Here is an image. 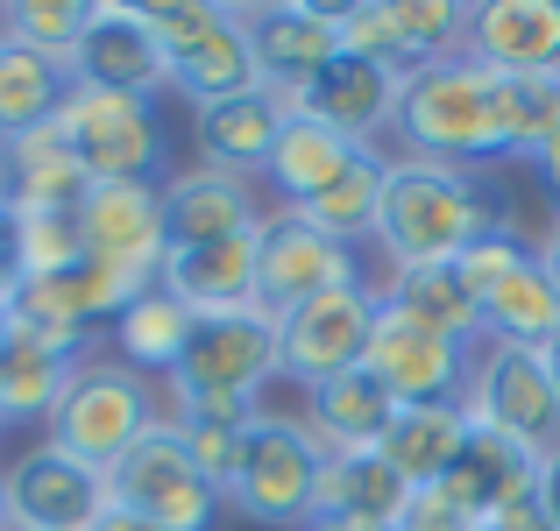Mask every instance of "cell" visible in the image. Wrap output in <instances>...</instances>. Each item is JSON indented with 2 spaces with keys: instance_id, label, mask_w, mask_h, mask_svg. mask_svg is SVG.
Returning a JSON list of instances; mask_svg holds the SVG:
<instances>
[{
  "instance_id": "51",
  "label": "cell",
  "mask_w": 560,
  "mask_h": 531,
  "mask_svg": "<svg viewBox=\"0 0 560 531\" xmlns=\"http://www.w3.org/2000/svg\"><path fill=\"white\" fill-rule=\"evenodd\" d=\"M476 531H490V524H476Z\"/></svg>"
},
{
  "instance_id": "10",
  "label": "cell",
  "mask_w": 560,
  "mask_h": 531,
  "mask_svg": "<svg viewBox=\"0 0 560 531\" xmlns=\"http://www.w3.org/2000/svg\"><path fill=\"white\" fill-rule=\"evenodd\" d=\"M348 284H370L355 248L319 234L291 205H270V220L256 227V305L262 312H291V305H313Z\"/></svg>"
},
{
  "instance_id": "14",
  "label": "cell",
  "mask_w": 560,
  "mask_h": 531,
  "mask_svg": "<svg viewBox=\"0 0 560 531\" xmlns=\"http://www.w3.org/2000/svg\"><path fill=\"white\" fill-rule=\"evenodd\" d=\"M8 518L14 531H93L107 518V475L43 439L8 461Z\"/></svg>"
},
{
  "instance_id": "28",
  "label": "cell",
  "mask_w": 560,
  "mask_h": 531,
  "mask_svg": "<svg viewBox=\"0 0 560 531\" xmlns=\"http://www.w3.org/2000/svg\"><path fill=\"white\" fill-rule=\"evenodd\" d=\"M262 71H256V50H248V28H242V8H228L206 36H191L185 50H171V93H185L191 107H213V99H234V93H256Z\"/></svg>"
},
{
  "instance_id": "22",
  "label": "cell",
  "mask_w": 560,
  "mask_h": 531,
  "mask_svg": "<svg viewBox=\"0 0 560 531\" xmlns=\"http://www.w3.org/2000/svg\"><path fill=\"white\" fill-rule=\"evenodd\" d=\"M156 291H171L191 319L256 305V234H242V241H206V248H171Z\"/></svg>"
},
{
  "instance_id": "8",
  "label": "cell",
  "mask_w": 560,
  "mask_h": 531,
  "mask_svg": "<svg viewBox=\"0 0 560 531\" xmlns=\"http://www.w3.org/2000/svg\"><path fill=\"white\" fill-rule=\"evenodd\" d=\"M462 411L482 425V433H504V439H518V447H533V453L560 447V390H553L547 347L482 341L476 368H468V390H462Z\"/></svg>"
},
{
  "instance_id": "39",
  "label": "cell",
  "mask_w": 560,
  "mask_h": 531,
  "mask_svg": "<svg viewBox=\"0 0 560 531\" xmlns=\"http://www.w3.org/2000/svg\"><path fill=\"white\" fill-rule=\"evenodd\" d=\"M22 205L0 191V312H8V298L22 291Z\"/></svg>"
},
{
  "instance_id": "12",
  "label": "cell",
  "mask_w": 560,
  "mask_h": 531,
  "mask_svg": "<svg viewBox=\"0 0 560 531\" xmlns=\"http://www.w3.org/2000/svg\"><path fill=\"white\" fill-rule=\"evenodd\" d=\"M71 85L93 93H136V99H164L171 93V50L156 43L150 14L121 8V0H85V28L65 57Z\"/></svg>"
},
{
  "instance_id": "47",
  "label": "cell",
  "mask_w": 560,
  "mask_h": 531,
  "mask_svg": "<svg viewBox=\"0 0 560 531\" xmlns=\"http://www.w3.org/2000/svg\"><path fill=\"white\" fill-rule=\"evenodd\" d=\"M0 531H14V518H8V468H0Z\"/></svg>"
},
{
  "instance_id": "50",
  "label": "cell",
  "mask_w": 560,
  "mask_h": 531,
  "mask_svg": "<svg viewBox=\"0 0 560 531\" xmlns=\"http://www.w3.org/2000/svg\"><path fill=\"white\" fill-rule=\"evenodd\" d=\"M0 347H8V312H0Z\"/></svg>"
},
{
  "instance_id": "36",
  "label": "cell",
  "mask_w": 560,
  "mask_h": 531,
  "mask_svg": "<svg viewBox=\"0 0 560 531\" xmlns=\"http://www.w3.org/2000/svg\"><path fill=\"white\" fill-rule=\"evenodd\" d=\"M341 43H348V57H370V64L383 71H397V79H411V50H405V36H397V14H390V0H362V8H341Z\"/></svg>"
},
{
  "instance_id": "19",
  "label": "cell",
  "mask_w": 560,
  "mask_h": 531,
  "mask_svg": "<svg viewBox=\"0 0 560 531\" xmlns=\"http://www.w3.org/2000/svg\"><path fill=\"white\" fill-rule=\"evenodd\" d=\"M397 99H405V79H397V71L341 50L291 107L313 114V121H327V128H341V135H355V142H376L383 128H397Z\"/></svg>"
},
{
  "instance_id": "24",
  "label": "cell",
  "mask_w": 560,
  "mask_h": 531,
  "mask_svg": "<svg viewBox=\"0 0 560 531\" xmlns=\"http://www.w3.org/2000/svg\"><path fill=\"white\" fill-rule=\"evenodd\" d=\"M305 425L319 433V447L327 453H362V447H383V433H390L397 418V397L376 382V368H348V376L319 382V390H305Z\"/></svg>"
},
{
  "instance_id": "33",
  "label": "cell",
  "mask_w": 560,
  "mask_h": 531,
  "mask_svg": "<svg viewBox=\"0 0 560 531\" xmlns=\"http://www.w3.org/2000/svg\"><path fill=\"white\" fill-rule=\"evenodd\" d=\"M383 170H390V156L362 150L355 164H348L313 205H305V220H313L319 234H334V241H348V248L370 241V234H376V205H383Z\"/></svg>"
},
{
  "instance_id": "20",
  "label": "cell",
  "mask_w": 560,
  "mask_h": 531,
  "mask_svg": "<svg viewBox=\"0 0 560 531\" xmlns=\"http://www.w3.org/2000/svg\"><path fill=\"white\" fill-rule=\"evenodd\" d=\"M462 57L490 71H560V0H482V8H468Z\"/></svg>"
},
{
  "instance_id": "35",
  "label": "cell",
  "mask_w": 560,
  "mask_h": 531,
  "mask_svg": "<svg viewBox=\"0 0 560 531\" xmlns=\"http://www.w3.org/2000/svg\"><path fill=\"white\" fill-rule=\"evenodd\" d=\"M79 28H85V8H79V0H22V8H8V14H0V36H8V43H22V50L57 57V64L71 57Z\"/></svg>"
},
{
  "instance_id": "11",
  "label": "cell",
  "mask_w": 560,
  "mask_h": 531,
  "mask_svg": "<svg viewBox=\"0 0 560 531\" xmlns=\"http://www.w3.org/2000/svg\"><path fill=\"white\" fill-rule=\"evenodd\" d=\"M376 305H383L376 284H348L313 305L277 312V368H284V382L319 390V382L362 368L370 362V333H376Z\"/></svg>"
},
{
  "instance_id": "15",
  "label": "cell",
  "mask_w": 560,
  "mask_h": 531,
  "mask_svg": "<svg viewBox=\"0 0 560 531\" xmlns=\"http://www.w3.org/2000/svg\"><path fill=\"white\" fill-rule=\"evenodd\" d=\"M370 368L397 404H462L476 347L447 341V333L419 327V319L376 305V333H370Z\"/></svg>"
},
{
  "instance_id": "6",
  "label": "cell",
  "mask_w": 560,
  "mask_h": 531,
  "mask_svg": "<svg viewBox=\"0 0 560 531\" xmlns=\"http://www.w3.org/2000/svg\"><path fill=\"white\" fill-rule=\"evenodd\" d=\"M57 135H65L71 164L85 170V185H171L164 99L71 85L65 114H57Z\"/></svg>"
},
{
  "instance_id": "34",
  "label": "cell",
  "mask_w": 560,
  "mask_h": 531,
  "mask_svg": "<svg viewBox=\"0 0 560 531\" xmlns=\"http://www.w3.org/2000/svg\"><path fill=\"white\" fill-rule=\"evenodd\" d=\"M397 14V36H405L411 64H447V57H462L468 43V8H454V0H390Z\"/></svg>"
},
{
  "instance_id": "30",
  "label": "cell",
  "mask_w": 560,
  "mask_h": 531,
  "mask_svg": "<svg viewBox=\"0 0 560 531\" xmlns=\"http://www.w3.org/2000/svg\"><path fill=\"white\" fill-rule=\"evenodd\" d=\"M85 191H93V185H85V170L71 164L57 121L28 128V135L8 142V199L22 205V213H79Z\"/></svg>"
},
{
  "instance_id": "31",
  "label": "cell",
  "mask_w": 560,
  "mask_h": 531,
  "mask_svg": "<svg viewBox=\"0 0 560 531\" xmlns=\"http://www.w3.org/2000/svg\"><path fill=\"white\" fill-rule=\"evenodd\" d=\"M185 341H191V312H185L178 298H171V291H156V284H150V291H142V298L107 327V341H100V347H107L114 362H128V368H142V376L164 382L171 368H178Z\"/></svg>"
},
{
  "instance_id": "7",
  "label": "cell",
  "mask_w": 560,
  "mask_h": 531,
  "mask_svg": "<svg viewBox=\"0 0 560 531\" xmlns=\"http://www.w3.org/2000/svg\"><path fill=\"white\" fill-rule=\"evenodd\" d=\"M107 504L128 510V518H150L156 531H213L228 518L220 482L185 453V439H178L171 418L107 468Z\"/></svg>"
},
{
  "instance_id": "13",
  "label": "cell",
  "mask_w": 560,
  "mask_h": 531,
  "mask_svg": "<svg viewBox=\"0 0 560 531\" xmlns=\"http://www.w3.org/2000/svg\"><path fill=\"white\" fill-rule=\"evenodd\" d=\"M79 241L93 262L136 276V284H156L171 256V227H164V185H93L79 199Z\"/></svg>"
},
{
  "instance_id": "46",
  "label": "cell",
  "mask_w": 560,
  "mask_h": 531,
  "mask_svg": "<svg viewBox=\"0 0 560 531\" xmlns=\"http://www.w3.org/2000/svg\"><path fill=\"white\" fill-rule=\"evenodd\" d=\"M305 531H376V524H348V518H313Z\"/></svg>"
},
{
  "instance_id": "1",
  "label": "cell",
  "mask_w": 560,
  "mask_h": 531,
  "mask_svg": "<svg viewBox=\"0 0 560 531\" xmlns=\"http://www.w3.org/2000/svg\"><path fill=\"white\" fill-rule=\"evenodd\" d=\"M511 234V199L490 170L433 164V156H390L383 170V205L376 234L390 270H419V262H462L476 241Z\"/></svg>"
},
{
  "instance_id": "21",
  "label": "cell",
  "mask_w": 560,
  "mask_h": 531,
  "mask_svg": "<svg viewBox=\"0 0 560 531\" xmlns=\"http://www.w3.org/2000/svg\"><path fill=\"white\" fill-rule=\"evenodd\" d=\"M533 489H539V453L518 447V439H504V433H482V425L468 433L462 461H454L447 482H440V496H447L468 524H490L497 510H511Z\"/></svg>"
},
{
  "instance_id": "26",
  "label": "cell",
  "mask_w": 560,
  "mask_h": 531,
  "mask_svg": "<svg viewBox=\"0 0 560 531\" xmlns=\"http://www.w3.org/2000/svg\"><path fill=\"white\" fill-rule=\"evenodd\" d=\"M79 362H85L79 347H57V341H36V333L8 327V347H0V433L8 425H50V411L65 404V382L79 376Z\"/></svg>"
},
{
  "instance_id": "2",
  "label": "cell",
  "mask_w": 560,
  "mask_h": 531,
  "mask_svg": "<svg viewBox=\"0 0 560 531\" xmlns=\"http://www.w3.org/2000/svg\"><path fill=\"white\" fill-rule=\"evenodd\" d=\"M270 382H284V368H277V312L242 305V312L191 319L178 368L164 376V404L171 418H256Z\"/></svg>"
},
{
  "instance_id": "41",
  "label": "cell",
  "mask_w": 560,
  "mask_h": 531,
  "mask_svg": "<svg viewBox=\"0 0 560 531\" xmlns=\"http://www.w3.org/2000/svg\"><path fill=\"white\" fill-rule=\"evenodd\" d=\"M490 531H560V524L547 518V504H539V489H533V496H518L511 510H497Z\"/></svg>"
},
{
  "instance_id": "42",
  "label": "cell",
  "mask_w": 560,
  "mask_h": 531,
  "mask_svg": "<svg viewBox=\"0 0 560 531\" xmlns=\"http://www.w3.org/2000/svg\"><path fill=\"white\" fill-rule=\"evenodd\" d=\"M539 504H547V518L560 524V447L539 453Z\"/></svg>"
},
{
  "instance_id": "18",
  "label": "cell",
  "mask_w": 560,
  "mask_h": 531,
  "mask_svg": "<svg viewBox=\"0 0 560 531\" xmlns=\"http://www.w3.org/2000/svg\"><path fill=\"white\" fill-rule=\"evenodd\" d=\"M270 220V205L256 199L248 177H228V170H206L191 164L164 185V227H171V248H206V241H242Z\"/></svg>"
},
{
  "instance_id": "4",
  "label": "cell",
  "mask_w": 560,
  "mask_h": 531,
  "mask_svg": "<svg viewBox=\"0 0 560 531\" xmlns=\"http://www.w3.org/2000/svg\"><path fill=\"white\" fill-rule=\"evenodd\" d=\"M164 418H171L164 382L142 376V368H128V362H114V354L100 347V354H85L79 376L65 382V404L50 411L43 433H50V447L79 453L85 468L107 475V468L121 461L128 447H142Z\"/></svg>"
},
{
  "instance_id": "40",
  "label": "cell",
  "mask_w": 560,
  "mask_h": 531,
  "mask_svg": "<svg viewBox=\"0 0 560 531\" xmlns=\"http://www.w3.org/2000/svg\"><path fill=\"white\" fill-rule=\"evenodd\" d=\"M390 531H476V524H468V518H462V510H454L440 489H411L405 518H397Z\"/></svg>"
},
{
  "instance_id": "3",
  "label": "cell",
  "mask_w": 560,
  "mask_h": 531,
  "mask_svg": "<svg viewBox=\"0 0 560 531\" xmlns=\"http://www.w3.org/2000/svg\"><path fill=\"white\" fill-rule=\"evenodd\" d=\"M397 135H405V156H433V164H462V170L511 164L504 128H497V71L476 64V57L411 71L405 99H397Z\"/></svg>"
},
{
  "instance_id": "16",
  "label": "cell",
  "mask_w": 560,
  "mask_h": 531,
  "mask_svg": "<svg viewBox=\"0 0 560 531\" xmlns=\"http://www.w3.org/2000/svg\"><path fill=\"white\" fill-rule=\"evenodd\" d=\"M248 50H256L262 85H277L284 99H299L334 57L341 43V8H319V0H270V8H242Z\"/></svg>"
},
{
  "instance_id": "25",
  "label": "cell",
  "mask_w": 560,
  "mask_h": 531,
  "mask_svg": "<svg viewBox=\"0 0 560 531\" xmlns=\"http://www.w3.org/2000/svg\"><path fill=\"white\" fill-rule=\"evenodd\" d=\"M468 433H476V418L462 404H397V418H390L376 453L405 475V489H440L447 468L462 461Z\"/></svg>"
},
{
  "instance_id": "29",
  "label": "cell",
  "mask_w": 560,
  "mask_h": 531,
  "mask_svg": "<svg viewBox=\"0 0 560 531\" xmlns=\"http://www.w3.org/2000/svg\"><path fill=\"white\" fill-rule=\"evenodd\" d=\"M405 504H411L405 475H397V468L383 461L376 447H362V453H327V468H319V504H313V518H348V524L390 531L397 518H405Z\"/></svg>"
},
{
  "instance_id": "23",
  "label": "cell",
  "mask_w": 560,
  "mask_h": 531,
  "mask_svg": "<svg viewBox=\"0 0 560 531\" xmlns=\"http://www.w3.org/2000/svg\"><path fill=\"white\" fill-rule=\"evenodd\" d=\"M362 150H376V142H355V135H341V128H327V121H313V114H299L291 107V121H284V135H277V150H270V191H277V205H291V213H305V205L319 199V191L334 185L348 164H355Z\"/></svg>"
},
{
  "instance_id": "37",
  "label": "cell",
  "mask_w": 560,
  "mask_h": 531,
  "mask_svg": "<svg viewBox=\"0 0 560 531\" xmlns=\"http://www.w3.org/2000/svg\"><path fill=\"white\" fill-rule=\"evenodd\" d=\"M71 262H85L79 220L71 213H22V270L28 276H65Z\"/></svg>"
},
{
  "instance_id": "17",
  "label": "cell",
  "mask_w": 560,
  "mask_h": 531,
  "mask_svg": "<svg viewBox=\"0 0 560 531\" xmlns=\"http://www.w3.org/2000/svg\"><path fill=\"white\" fill-rule=\"evenodd\" d=\"M291 121V99L277 85H256V93H234L213 99V107H191V142H199V164L206 170H228V177H262L270 170V150Z\"/></svg>"
},
{
  "instance_id": "9",
  "label": "cell",
  "mask_w": 560,
  "mask_h": 531,
  "mask_svg": "<svg viewBox=\"0 0 560 531\" xmlns=\"http://www.w3.org/2000/svg\"><path fill=\"white\" fill-rule=\"evenodd\" d=\"M462 276L482 305V341H511V347H547L560 333V284L547 276L539 248H525L518 234L476 241L462 256Z\"/></svg>"
},
{
  "instance_id": "44",
  "label": "cell",
  "mask_w": 560,
  "mask_h": 531,
  "mask_svg": "<svg viewBox=\"0 0 560 531\" xmlns=\"http://www.w3.org/2000/svg\"><path fill=\"white\" fill-rule=\"evenodd\" d=\"M93 531H156V524H150V518H128V510H114V504H107V518H100Z\"/></svg>"
},
{
  "instance_id": "49",
  "label": "cell",
  "mask_w": 560,
  "mask_h": 531,
  "mask_svg": "<svg viewBox=\"0 0 560 531\" xmlns=\"http://www.w3.org/2000/svg\"><path fill=\"white\" fill-rule=\"evenodd\" d=\"M0 191H8V142H0Z\"/></svg>"
},
{
  "instance_id": "27",
  "label": "cell",
  "mask_w": 560,
  "mask_h": 531,
  "mask_svg": "<svg viewBox=\"0 0 560 531\" xmlns=\"http://www.w3.org/2000/svg\"><path fill=\"white\" fill-rule=\"evenodd\" d=\"M376 298L390 305V312L419 319V327L447 333V341L482 347V305H476V291H468L462 262H419V270H383Z\"/></svg>"
},
{
  "instance_id": "32",
  "label": "cell",
  "mask_w": 560,
  "mask_h": 531,
  "mask_svg": "<svg viewBox=\"0 0 560 531\" xmlns=\"http://www.w3.org/2000/svg\"><path fill=\"white\" fill-rule=\"evenodd\" d=\"M71 99V71L43 50H22V43L0 36V142L28 135V128H50Z\"/></svg>"
},
{
  "instance_id": "45",
  "label": "cell",
  "mask_w": 560,
  "mask_h": 531,
  "mask_svg": "<svg viewBox=\"0 0 560 531\" xmlns=\"http://www.w3.org/2000/svg\"><path fill=\"white\" fill-rule=\"evenodd\" d=\"M539 262H547V276H553V284H560V213H553L547 241H539Z\"/></svg>"
},
{
  "instance_id": "38",
  "label": "cell",
  "mask_w": 560,
  "mask_h": 531,
  "mask_svg": "<svg viewBox=\"0 0 560 531\" xmlns=\"http://www.w3.org/2000/svg\"><path fill=\"white\" fill-rule=\"evenodd\" d=\"M178 425V439H185V453L206 468V475L228 489V475H234V461H242V433H248V418H171Z\"/></svg>"
},
{
  "instance_id": "5",
  "label": "cell",
  "mask_w": 560,
  "mask_h": 531,
  "mask_svg": "<svg viewBox=\"0 0 560 531\" xmlns=\"http://www.w3.org/2000/svg\"><path fill=\"white\" fill-rule=\"evenodd\" d=\"M319 468H327V447L305 418H284V411H256L242 433V461L228 475V510L262 531H305L319 504Z\"/></svg>"
},
{
  "instance_id": "43",
  "label": "cell",
  "mask_w": 560,
  "mask_h": 531,
  "mask_svg": "<svg viewBox=\"0 0 560 531\" xmlns=\"http://www.w3.org/2000/svg\"><path fill=\"white\" fill-rule=\"evenodd\" d=\"M533 170H539V185L553 191V213H560V128H553V142H547V150L533 156Z\"/></svg>"
},
{
  "instance_id": "48",
  "label": "cell",
  "mask_w": 560,
  "mask_h": 531,
  "mask_svg": "<svg viewBox=\"0 0 560 531\" xmlns=\"http://www.w3.org/2000/svg\"><path fill=\"white\" fill-rule=\"evenodd\" d=\"M547 368H553V390H560V333L547 341Z\"/></svg>"
}]
</instances>
